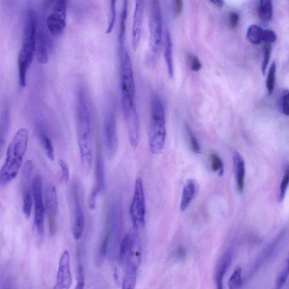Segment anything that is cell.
I'll list each match as a JSON object with an SVG mask.
<instances>
[{
  "mask_svg": "<svg viewBox=\"0 0 289 289\" xmlns=\"http://www.w3.org/2000/svg\"><path fill=\"white\" fill-rule=\"evenodd\" d=\"M85 90L81 88L77 96L76 117L78 141L83 172L88 175L94 163V145L92 116Z\"/></svg>",
  "mask_w": 289,
  "mask_h": 289,
  "instance_id": "obj_1",
  "label": "cell"
},
{
  "mask_svg": "<svg viewBox=\"0 0 289 289\" xmlns=\"http://www.w3.org/2000/svg\"><path fill=\"white\" fill-rule=\"evenodd\" d=\"M38 21L34 10L28 8L23 28L22 44L18 56L19 84L22 88L26 86L28 71L37 55Z\"/></svg>",
  "mask_w": 289,
  "mask_h": 289,
  "instance_id": "obj_2",
  "label": "cell"
},
{
  "mask_svg": "<svg viewBox=\"0 0 289 289\" xmlns=\"http://www.w3.org/2000/svg\"><path fill=\"white\" fill-rule=\"evenodd\" d=\"M29 139V132L26 128H21L15 134L8 146L5 162L0 171L1 187H6L17 177L22 167Z\"/></svg>",
  "mask_w": 289,
  "mask_h": 289,
  "instance_id": "obj_3",
  "label": "cell"
},
{
  "mask_svg": "<svg viewBox=\"0 0 289 289\" xmlns=\"http://www.w3.org/2000/svg\"><path fill=\"white\" fill-rule=\"evenodd\" d=\"M120 86L123 113L124 118L137 113L135 85L131 60L127 50L120 46Z\"/></svg>",
  "mask_w": 289,
  "mask_h": 289,
  "instance_id": "obj_4",
  "label": "cell"
},
{
  "mask_svg": "<svg viewBox=\"0 0 289 289\" xmlns=\"http://www.w3.org/2000/svg\"><path fill=\"white\" fill-rule=\"evenodd\" d=\"M166 137L165 114L163 104L159 96H154L151 103V117L149 132L150 151L160 154L165 147Z\"/></svg>",
  "mask_w": 289,
  "mask_h": 289,
  "instance_id": "obj_5",
  "label": "cell"
},
{
  "mask_svg": "<svg viewBox=\"0 0 289 289\" xmlns=\"http://www.w3.org/2000/svg\"><path fill=\"white\" fill-rule=\"evenodd\" d=\"M149 25V39L147 59L149 64L154 65L159 59L164 42L165 28L160 1H153L152 2Z\"/></svg>",
  "mask_w": 289,
  "mask_h": 289,
  "instance_id": "obj_6",
  "label": "cell"
},
{
  "mask_svg": "<svg viewBox=\"0 0 289 289\" xmlns=\"http://www.w3.org/2000/svg\"><path fill=\"white\" fill-rule=\"evenodd\" d=\"M32 193L34 200V224L37 232L38 243L41 244L44 236V217L45 207L44 199H43L41 177L36 176L32 183Z\"/></svg>",
  "mask_w": 289,
  "mask_h": 289,
  "instance_id": "obj_7",
  "label": "cell"
},
{
  "mask_svg": "<svg viewBox=\"0 0 289 289\" xmlns=\"http://www.w3.org/2000/svg\"><path fill=\"white\" fill-rule=\"evenodd\" d=\"M129 213L134 229L138 231L143 228L145 224L146 202L143 183L140 178L136 181Z\"/></svg>",
  "mask_w": 289,
  "mask_h": 289,
  "instance_id": "obj_8",
  "label": "cell"
},
{
  "mask_svg": "<svg viewBox=\"0 0 289 289\" xmlns=\"http://www.w3.org/2000/svg\"><path fill=\"white\" fill-rule=\"evenodd\" d=\"M51 9L46 19V29L53 36L60 35L66 27L67 1L65 0L54 1Z\"/></svg>",
  "mask_w": 289,
  "mask_h": 289,
  "instance_id": "obj_9",
  "label": "cell"
},
{
  "mask_svg": "<svg viewBox=\"0 0 289 289\" xmlns=\"http://www.w3.org/2000/svg\"><path fill=\"white\" fill-rule=\"evenodd\" d=\"M103 133L106 156L112 160L116 156L119 145L116 118L112 110L105 114Z\"/></svg>",
  "mask_w": 289,
  "mask_h": 289,
  "instance_id": "obj_10",
  "label": "cell"
},
{
  "mask_svg": "<svg viewBox=\"0 0 289 289\" xmlns=\"http://www.w3.org/2000/svg\"><path fill=\"white\" fill-rule=\"evenodd\" d=\"M71 196L74 207V221L72 227V234L75 240L81 239L84 231L85 220L84 211L80 199L78 185L75 183L72 186Z\"/></svg>",
  "mask_w": 289,
  "mask_h": 289,
  "instance_id": "obj_11",
  "label": "cell"
},
{
  "mask_svg": "<svg viewBox=\"0 0 289 289\" xmlns=\"http://www.w3.org/2000/svg\"><path fill=\"white\" fill-rule=\"evenodd\" d=\"M44 203L49 230L51 235H53L56 231L58 210L57 189L53 184L46 185L44 192Z\"/></svg>",
  "mask_w": 289,
  "mask_h": 289,
  "instance_id": "obj_12",
  "label": "cell"
},
{
  "mask_svg": "<svg viewBox=\"0 0 289 289\" xmlns=\"http://www.w3.org/2000/svg\"><path fill=\"white\" fill-rule=\"evenodd\" d=\"M105 189V179L104 161L100 152L97 153L95 164V184L90 193L88 207L91 210L96 208L98 196L104 192Z\"/></svg>",
  "mask_w": 289,
  "mask_h": 289,
  "instance_id": "obj_13",
  "label": "cell"
},
{
  "mask_svg": "<svg viewBox=\"0 0 289 289\" xmlns=\"http://www.w3.org/2000/svg\"><path fill=\"white\" fill-rule=\"evenodd\" d=\"M73 278L70 268V255L68 250L62 252L59 259L56 281L53 289H70Z\"/></svg>",
  "mask_w": 289,
  "mask_h": 289,
  "instance_id": "obj_14",
  "label": "cell"
},
{
  "mask_svg": "<svg viewBox=\"0 0 289 289\" xmlns=\"http://www.w3.org/2000/svg\"><path fill=\"white\" fill-rule=\"evenodd\" d=\"M144 10V2L137 0L135 2L132 27V45L134 50H136L140 44Z\"/></svg>",
  "mask_w": 289,
  "mask_h": 289,
  "instance_id": "obj_15",
  "label": "cell"
},
{
  "mask_svg": "<svg viewBox=\"0 0 289 289\" xmlns=\"http://www.w3.org/2000/svg\"><path fill=\"white\" fill-rule=\"evenodd\" d=\"M232 260V254L227 251L221 255L217 262L215 269V283L217 289H223V280L225 274L230 267Z\"/></svg>",
  "mask_w": 289,
  "mask_h": 289,
  "instance_id": "obj_16",
  "label": "cell"
},
{
  "mask_svg": "<svg viewBox=\"0 0 289 289\" xmlns=\"http://www.w3.org/2000/svg\"><path fill=\"white\" fill-rule=\"evenodd\" d=\"M38 21L37 41V56L39 63L45 64L49 60L48 41L45 32Z\"/></svg>",
  "mask_w": 289,
  "mask_h": 289,
  "instance_id": "obj_17",
  "label": "cell"
},
{
  "mask_svg": "<svg viewBox=\"0 0 289 289\" xmlns=\"http://www.w3.org/2000/svg\"><path fill=\"white\" fill-rule=\"evenodd\" d=\"M163 47L168 77L172 78L174 75L173 43L171 34L166 27L164 29Z\"/></svg>",
  "mask_w": 289,
  "mask_h": 289,
  "instance_id": "obj_18",
  "label": "cell"
},
{
  "mask_svg": "<svg viewBox=\"0 0 289 289\" xmlns=\"http://www.w3.org/2000/svg\"><path fill=\"white\" fill-rule=\"evenodd\" d=\"M236 187L239 193H243L245 187V163L242 156L238 152H235L233 156Z\"/></svg>",
  "mask_w": 289,
  "mask_h": 289,
  "instance_id": "obj_19",
  "label": "cell"
},
{
  "mask_svg": "<svg viewBox=\"0 0 289 289\" xmlns=\"http://www.w3.org/2000/svg\"><path fill=\"white\" fill-rule=\"evenodd\" d=\"M196 186L195 182L192 179H189L186 182L183 193H182L180 209L184 211L189 205L191 204L194 197L195 196Z\"/></svg>",
  "mask_w": 289,
  "mask_h": 289,
  "instance_id": "obj_20",
  "label": "cell"
},
{
  "mask_svg": "<svg viewBox=\"0 0 289 289\" xmlns=\"http://www.w3.org/2000/svg\"><path fill=\"white\" fill-rule=\"evenodd\" d=\"M10 125V114L9 110L5 108L3 110L1 119V125H0V148H1V153H2V150L4 145L5 144L6 137Z\"/></svg>",
  "mask_w": 289,
  "mask_h": 289,
  "instance_id": "obj_21",
  "label": "cell"
},
{
  "mask_svg": "<svg viewBox=\"0 0 289 289\" xmlns=\"http://www.w3.org/2000/svg\"><path fill=\"white\" fill-rule=\"evenodd\" d=\"M128 10V1H124L122 7L120 25V32H119L118 40L119 42H120V46H124L125 42Z\"/></svg>",
  "mask_w": 289,
  "mask_h": 289,
  "instance_id": "obj_22",
  "label": "cell"
},
{
  "mask_svg": "<svg viewBox=\"0 0 289 289\" xmlns=\"http://www.w3.org/2000/svg\"><path fill=\"white\" fill-rule=\"evenodd\" d=\"M272 1L269 0H262L259 1L258 5V14L259 17L264 22L270 21L273 15Z\"/></svg>",
  "mask_w": 289,
  "mask_h": 289,
  "instance_id": "obj_23",
  "label": "cell"
},
{
  "mask_svg": "<svg viewBox=\"0 0 289 289\" xmlns=\"http://www.w3.org/2000/svg\"><path fill=\"white\" fill-rule=\"evenodd\" d=\"M263 30L260 26L253 25L248 27L247 33L248 41L252 44L258 45L262 41Z\"/></svg>",
  "mask_w": 289,
  "mask_h": 289,
  "instance_id": "obj_24",
  "label": "cell"
},
{
  "mask_svg": "<svg viewBox=\"0 0 289 289\" xmlns=\"http://www.w3.org/2000/svg\"><path fill=\"white\" fill-rule=\"evenodd\" d=\"M138 267H129L126 268V272L123 282L122 289H134L136 286L137 271Z\"/></svg>",
  "mask_w": 289,
  "mask_h": 289,
  "instance_id": "obj_25",
  "label": "cell"
},
{
  "mask_svg": "<svg viewBox=\"0 0 289 289\" xmlns=\"http://www.w3.org/2000/svg\"><path fill=\"white\" fill-rule=\"evenodd\" d=\"M39 136L41 143L48 159L51 161L54 160V149L50 138L43 130H40Z\"/></svg>",
  "mask_w": 289,
  "mask_h": 289,
  "instance_id": "obj_26",
  "label": "cell"
},
{
  "mask_svg": "<svg viewBox=\"0 0 289 289\" xmlns=\"http://www.w3.org/2000/svg\"><path fill=\"white\" fill-rule=\"evenodd\" d=\"M289 277V262L286 260L284 262L282 270L277 277L275 281L274 289H282L287 282Z\"/></svg>",
  "mask_w": 289,
  "mask_h": 289,
  "instance_id": "obj_27",
  "label": "cell"
},
{
  "mask_svg": "<svg viewBox=\"0 0 289 289\" xmlns=\"http://www.w3.org/2000/svg\"><path fill=\"white\" fill-rule=\"evenodd\" d=\"M243 271L241 268H237L233 272L229 279L228 286L229 289H240L243 286Z\"/></svg>",
  "mask_w": 289,
  "mask_h": 289,
  "instance_id": "obj_28",
  "label": "cell"
},
{
  "mask_svg": "<svg viewBox=\"0 0 289 289\" xmlns=\"http://www.w3.org/2000/svg\"><path fill=\"white\" fill-rule=\"evenodd\" d=\"M211 169L216 172L219 176H222L224 173V166L222 160L216 153H212L209 156Z\"/></svg>",
  "mask_w": 289,
  "mask_h": 289,
  "instance_id": "obj_29",
  "label": "cell"
},
{
  "mask_svg": "<svg viewBox=\"0 0 289 289\" xmlns=\"http://www.w3.org/2000/svg\"><path fill=\"white\" fill-rule=\"evenodd\" d=\"M117 6L116 1H111L109 5V17L108 25H107L106 34H110L112 33L116 21Z\"/></svg>",
  "mask_w": 289,
  "mask_h": 289,
  "instance_id": "obj_30",
  "label": "cell"
},
{
  "mask_svg": "<svg viewBox=\"0 0 289 289\" xmlns=\"http://www.w3.org/2000/svg\"><path fill=\"white\" fill-rule=\"evenodd\" d=\"M23 201V212L26 218L29 219L31 216L32 205H33L31 193L29 189H26L24 192Z\"/></svg>",
  "mask_w": 289,
  "mask_h": 289,
  "instance_id": "obj_31",
  "label": "cell"
},
{
  "mask_svg": "<svg viewBox=\"0 0 289 289\" xmlns=\"http://www.w3.org/2000/svg\"><path fill=\"white\" fill-rule=\"evenodd\" d=\"M276 74V65L275 62L272 63L270 70H269L267 79L266 81V86L268 93L270 94L274 92L275 86Z\"/></svg>",
  "mask_w": 289,
  "mask_h": 289,
  "instance_id": "obj_32",
  "label": "cell"
},
{
  "mask_svg": "<svg viewBox=\"0 0 289 289\" xmlns=\"http://www.w3.org/2000/svg\"><path fill=\"white\" fill-rule=\"evenodd\" d=\"M289 185V165L287 166L285 172L282 184L280 186L279 193V201L282 203L286 197V193Z\"/></svg>",
  "mask_w": 289,
  "mask_h": 289,
  "instance_id": "obj_33",
  "label": "cell"
},
{
  "mask_svg": "<svg viewBox=\"0 0 289 289\" xmlns=\"http://www.w3.org/2000/svg\"><path fill=\"white\" fill-rule=\"evenodd\" d=\"M109 240L110 235L108 233L105 235L104 240L102 241L100 248H99L97 257V259L99 260L98 262H102L107 254V252H108Z\"/></svg>",
  "mask_w": 289,
  "mask_h": 289,
  "instance_id": "obj_34",
  "label": "cell"
},
{
  "mask_svg": "<svg viewBox=\"0 0 289 289\" xmlns=\"http://www.w3.org/2000/svg\"><path fill=\"white\" fill-rule=\"evenodd\" d=\"M187 131L188 134L190 146H191L193 152L196 154L200 153L201 149L199 142L191 128L188 126H187Z\"/></svg>",
  "mask_w": 289,
  "mask_h": 289,
  "instance_id": "obj_35",
  "label": "cell"
},
{
  "mask_svg": "<svg viewBox=\"0 0 289 289\" xmlns=\"http://www.w3.org/2000/svg\"><path fill=\"white\" fill-rule=\"evenodd\" d=\"M272 46L270 43H265L263 46L264 58L262 65V71L263 75L266 74L267 66L270 62Z\"/></svg>",
  "mask_w": 289,
  "mask_h": 289,
  "instance_id": "obj_36",
  "label": "cell"
},
{
  "mask_svg": "<svg viewBox=\"0 0 289 289\" xmlns=\"http://www.w3.org/2000/svg\"><path fill=\"white\" fill-rule=\"evenodd\" d=\"M281 107L282 112L287 116H289V89H285L281 97Z\"/></svg>",
  "mask_w": 289,
  "mask_h": 289,
  "instance_id": "obj_37",
  "label": "cell"
},
{
  "mask_svg": "<svg viewBox=\"0 0 289 289\" xmlns=\"http://www.w3.org/2000/svg\"><path fill=\"white\" fill-rule=\"evenodd\" d=\"M188 62L190 68L194 72H198L202 68V63L199 59L195 55L189 54Z\"/></svg>",
  "mask_w": 289,
  "mask_h": 289,
  "instance_id": "obj_38",
  "label": "cell"
},
{
  "mask_svg": "<svg viewBox=\"0 0 289 289\" xmlns=\"http://www.w3.org/2000/svg\"><path fill=\"white\" fill-rule=\"evenodd\" d=\"M33 164L31 160L27 161L24 165L22 171V176L24 181H29L31 176L32 171H33Z\"/></svg>",
  "mask_w": 289,
  "mask_h": 289,
  "instance_id": "obj_39",
  "label": "cell"
},
{
  "mask_svg": "<svg viewBox=\"0 0 289 289\" xmlns=\"http://www.w3.org/2000/svg\"><path fill=\"white\" fill-rule=\"evenodd\" d=\"M277 39V35L274 31L267 29L263 31L262 41L265 43L274 42Z\"/></svg>",
  "mask_w": 289,
  "mask_h": 289,
  "instance_id": "obj_40",
  "label": "cell"
},
{
  "mask_svg": "<svg viewBox=\"0 0 289 289\" xmlns=\"http://www.w3.org/2000/svg\"><path fill=\"white\" fill-rule=\"evenodd\" d=\"M59 167L61 168L62 178L65 183H68L70 180V171L66 162L63 160L59 161Z\"/></svg>",
  "mask_w": 289,
  "mask_h": 289,
  "instance_id": "obj_41",
  "label": "cell"
},
{
  "mask_svg": "<svg viewBox=\"0 0 289 289\" xmlns=\"http://www.w3.org/2000/svg\"><path fill=\"white\" fill-rule=\"evenodd\" d=\"M85 287V278L83 267L79 266L78 269L77 283L74 289H84Z\"/></svg>",
  "mask_w": 289,
  "mask_h": 289,
  "instance_id": "obj_42",
  "label": "cell"
},
{
  "mask_svg": "<svg viewBox=\"0 0 289 289\" xmlns=\"http://www.w3.org/2000/svg\"><path fill=\"white\" fill-rule=\"evenodd\" d=\"M183 2L181 0H175V1H173V13L176 17H179L183 13Z\"/></svg>",
  "mask_w": 289,
  "mask_h": 289,
  "instance_id": "obj_43",
  "label": "cell"
},
{
  "mask_svg": "<svg viewBox=\"0 0 289 289\" xmlns=\"http://www.w3.org/2000/svg\"><path fill=\"white\" fill-rule=\"evenodd\" d=\"M240 21V15L236 12L232 11L229 15V25L232 29H235L238 26Z\"/></svg>",
  "mask_w": 289,
  "mask_h": 289,
  "instance_id": "obj_44",
  "label": "cell"
},
{
  "mask_svg": "<svg viewBox=\"0 0 289 289\" xmlns=\"http://www.w3.org/2000/svg\"><path fill=\"white\" fill-rule=\"evenodd\" d=\"M177 255L180 258L183 259L184 258L186 255V250L184 247H181L178 249Z\"/></svg>",
  "mask_w": 289,
  "mask_h": 289,
  "instance_id": "obj_45",
  "label": "cell"
},
{
  "mask_svg": "<svg viewBox=\"0 0 289 289\" xmlns=\"http://www.w3.org/2000/svg\"><path fill=\"white\" fill-rule=\"evenodd\" d=\"M211 2H212L213 5L219 8L224 5V1H212Z\"/></svg>",
  "mask_w": 289,
  "mask_h": 289,
  "instance_id": "obj_46",
  "label": "cell"
},
{
  "mask_svg": "<svg viewBox=\"0 0 289 289\" xmlns=\"http://www.w3.org/2000/svg\"><path fill=\"white\" fill-rule=\"evenodd\" d=\"M287 260H288L289 262V255H288V258L287 259Z\"/></svg>",
  "mask_w": 289,
  "mask_h": 289,
  "instance_id": "obj_47",
  "label": "cell"
}]
</instances>
